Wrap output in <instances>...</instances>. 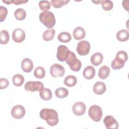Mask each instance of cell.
Masks as SVG:
<instances>
[{"instance_id":"1","label":"cell","mask_w":129,"mask_h":129,"mask_svg":"<svg viewBox=\"0 0 129 129\" xmlns=\"http://www.w3.org/2000/svg\"><path fill=\"white\" fill-rule=\"evenodd\" d=\"M39 115L50 126H55L58 122V113L54 109L43 108L40 111Z\"/></svg>"},{"instance_id":"2","label":"cell","mask_w":129,"mask_h":129,"mask_svg":"<svg viewBox=\"0 0 129 129\" xmlns=\"http://www.w3.org/2000/svg\"><path fill=\"white\" fill-rule=\"evenodd\" d=\"M40 21L47 28H52L55 24V18L53 13L50 11H44L39 16Z\"/></svg>"},{"instance_id":"3","label":"cell","mask_w":129,"mask_h":129,"mask_svg":"<svg viewBox=\"0 0 129 129\" xmlns=\"http://www.w3.org/2000/svg\"><path fill=\"white\" fill-rule=\"evenodd\" d=\"M66 62L70 67L71 70L74 72H78L82 67L81 62L77 58L75 54L72 51H70Z\"/></svg>"},{"instance_id":"4","label":"cell","mask_w":129,"mask_h":129,"mask_svg":"<svg viewBox=\"0 0 129 129\" xmlns=\"http://www.w3.org/2000/svg\"><path fill=\"white\" fill-rule=\"evenodd\" d=\"M88 115L93 121L98 122L101 120L103 115L102 109L98 105H93L89 108Z\"/></svg>"},{"instance_id":"5","label":"cell","mask_w":129,"mask_h":129,"mask_svg":"<svg viewBox=\"0 0 129 129\" xmlns=\"http://www.w3.org/2000/svg\"><path fill=\"white\" fill-rule=\"evenodd\" d=\"M24 88L28 92L40 91L44 88V85L39 81H29L25 84Z\"/></svg>"},{"instance_id":"6","label":"cell","mask_w":129,"mask_h":129,"mask_svg":"<svg viewBox=\"0 0 129 129\" xmlns=\"http://www.w3.org/2000/svg\"><path fill=\"white\" fill-rule=\"evenodd\" d=\"M90 43L86 40L80 41L77 46L76 50L80 55H86L90 51Z\"/></svg>"},{"instance_id":"7","label":"cell","mask_w":129,"mask_h":129,"mask_svg":"<svg viewBox=\"0 0 129 129\" xmlns=\"http://www.w3.org/2000/svg\"><path fill=\"white\" fill-rule=\"evenodd\" d=\"M65 73L64 67L58 63L52 64L50 69V73L51 76L53 78L62 77Z\"/></svg>"},{"instance_id":"8","label":"cell","mask_w":129,"mask_h":129,"mask_svg":"<svg viewBox=\"0 0 129 129\" xmlns=\"http://www.w3.org/2000/svg\"><path fill=\"white\" fill-rule=\"evenodd\" d=\"M70 51L68 47L65 45H61L58 46L56 53L57 59L60 61H66L70 54Z\"/></svg>"},{"instance_id":"9","label":"cell","mask_w":129,"mask_h":129,"mask_svg":"<svg viewBox=\"0 0 129 129\" xmlns=\"http://www.w3.org/2000/svg\"><path fill=\"white\" fill-rule=\"evenodd\" d=\"M103 123L107 129H117L118 123L112 115H107L103 119Z\"/></svg>"},{"instance_id":"10","label":"cell","mask_w":129,"mask_h":129,"mask_svg":"<svg viewBox=\"0 0 129 129\" xmlns=\"http://www.w3.org/2000/svg\"><path fill=\"white\" fill-rule=\"evenodd\" d=\"M25 114V108L21 105L14 106L11 110V115L12 117L16 119H20L23 117Z\"/></svg>"},{"instance_id":"11","label":"cell","mask_w":129,"mask_h":129,"mask_svg":"<svg viewBox=\"0 0 129 129\" xmlns=\"http://www.w3.org/2000/svg\"><path fill=\"white\" fill-rule=\"evenodd\" d=\"M26 37L25 31L21 28L15 29L12 33L13 40L17 43H21L23 42Z\"/></svg>"},{"instance_id":"12","label":"cell","mask_w":129,"mask_h":129,"mask_svg":"<svg viewBox=\"0 0 129 129\" xmlns=\"http://www.w3.org/2000/svg\"><path fill=\"white\" fill-rule=\"evenodd\" d=\"M86 109V105L82 102H76L72 107V111L77 116L83 115L85 113Z\"/></svg>"},{"instance_id":"13","label":"cell","mask_w":129,"mask_h":129,"mask_svg":"<svg viewBox=\"0 0 129 129\" xmlns=\"http://www.w3.org/2000/svg\"><path fill=\"white\" fill-rule=\"evenodd\" d=\"M21 68L25 73L31 72L33 69V63L32 61L28 58L23 59L21 62Z\"/></svg>"},{"instance_id":"14","label":"cell","mask_w":129,"mask_h":129,"mask_svg":"<svg viewBox=\"0 0 129 129\" xmlns=\"http://www.w3.org/2000/svg\"><path fill=\"white\" fill-rule=\"evenodd\" d=\"M106 90L105 84L102 82H97L95 83L93 86V90L95 94L97 95H102Z\"/></svg>"},{"instance_id":"15","label":"cell","mask_w":129,"mask_h":129,"mask_svg":"<svg viewBox=\"0 0 129 129\" xmlns=\"http://www.w3.org/2000/svg\"><path fill=\"white\" fill-rule=\"evenodd\" d=\"M85 36V31L82 27H77L73 31V36L77 40H79L84 38Z\"/></svg>"},{"instance_id":"16","label":"cell","mask_w":129,"mask_h":129,"mask_svg":"<svg viewBox=\"0 0 129 129\" xmlns=\"http://www.w3.org/2000/svg\"><path fill=\"white\" fill-rule=\"evenodd\" d=\"M125 62L123 59L115 56V58L111 62V67L114 70H120L124 67Z\"/></svg>"},{"instance_id":"17","label":"cell","mask_w":129,"mask_h":129,"mask_svg":"<svg viewBox=\"0 0 129 129\" xmlns=\"http://www.w3.org/2000/svg\"><path fill=\"white\" fill-rule=\"evenodd\" d=\"M83 74L84 77L88 80L94 78L95 75V70L91 66L86 67L83 71Z\"/></svg>"},{"instance_id":"18","label":"cell","mask_w":129,"mask_h":129,"mask_svg":"<svg viewBox=\"0 0 129 129\" xmlns=\"http://www.w3.org/2000/svg\"><path fill=\"white\" fill-rule=\"evenodd\" d=\"M103 59V56L101 53L96 52L91 56L90 60L93 65L95 66H97L102 63Z\"/></svg>"},{"instance_id":"19","label":"cell","mask_w":129,"mask_h":129,"mask_svg":"<svg viewBox=\"0 0 129 129\" xmlns=\"http://www.w3.org/2000/svg\"><path fill=\"white\" fill-rule=\"evenodd\" d=\"M116 36L117 39L118 41L124 42L128 40L129 37V34L127 30L125 29H121L117 32Z\"/></svg>"},{"instance_id":"20","label":"cell","mask_w":129,"mask_h":129,"mask_svg":"<svg viewBox=\"0 0 129 129\" xmlns=\"http://www.w3.org/2000/svg\"><path fill=\"white\" fill-rule=\"evenodd\" d=\"M110 68L107 66H103L101 67L98 71V76L99 77L102 79H106L110 74Z\"/></svg>"},{"instance_id":"21","label":"cell","mask_w":129,"mask_h":129,"mask_svg":"<svg viewBox=\"0 0 129 129\" xmlns=\"http://www.w3.org/2000/svg\"><path fill=\"white\" fill-rule=\"evenodd\" d=\"M39 95L43 100L48 101L50 100L52 98V92L49 89L45 88L39 91Z\"/></svg>"},{"instance_id":"22","label":"cell","mask_w":129,"mask_h":129,"mask_svg":"<svg viewBox=\"0 0 129 129\" xmlns=\"http://www.w3.org/2000/svg\"><path fill=\"white\" fill-rule=\"evenodd\" d=\"M55 33V31L53 29H47L43 32L42 35L43 39L45 41H49L53 39Z\"/></svg>"},{"instance_id":"23","label":"cell","mask_w":129,"mask_h":129,"mask_svg":"<svg viewBox=\"0 0 129 129\" xmlns=\"http://www.w3.org/2000/svg\"><path fill=\"white\" fill-rule=\"evenodd\" d=\"M77 80L76 77L72 75H70L66 77L63 81L64 84L70 87H72L75 86L76 84H77Z\"/></svg>"},{"instance_id":"24","label":"cell","mask_w":129,"mask_h":129,"mask_svg":"<svg viewBox=\"0 0 129 129\" xmlns=\"http://www.w3.org/2000/svg\"><path fill=\"white\" fill-rule=\"evenodd\" d=\"M71 34L67 32H62L60 33L57 36L58 40L63 43H67L70 41L71 40Z\"/></svg>"},{"instance_id":"25","label":"cell","mask_w":129,"mask_h":129,"mask_svg":"<svg viewBox=\"0 0 129 129\" xmlns=\"http://www.w3.org/2000/svg\"><path fill=\"white\" fill-rule=\"evenodd\" d=\"M69 94V91L66 88L59 87L55 91V95L58 98H63Z\"/></svg>"},{"instance_id":"26","label":"cell","mask_w":129,"mask_h":129,"mask_svg":"<svg viewBox=\"0 0 129 129\" xmlns=\"http://www.w3.org/2000/svg\"><path fill=\"white\" fill-rule=\"evenodd\" d=\"M12 81L14 85L17 87H20L23 85L24 82V78L21 74H16L13 76Z\"/></svg>"},{"instance_id":"27","label":"cell","mask_w":129,"mask_h":129,"mask_svg":"<svg viewBox=\"0 0 129 129\" xmlns=\"http://www.w3.org/2000/svg\"><path fill=\"white\" fill-rule=\"evenodd\" d=\"M14 16L17 20L22 21L24 20L26 17V11L23 9H18L15 11Z\"/></svg>"},{"instance_id":"28","label":"cell","mask_w":129,"mask_h":129,"mask_svg":"<svg viewBox=\"0 0 129 129\" xmlns=\"http://www.w3.org/2000/svg\"><path fill=\"white\" fill-rule=\"evenodd\" d=\"M70 2L69 0H51L50 4L55 8H60Z\"/></svg>"},{"instance_id":"29","label":"cell","mask_w":129,"mask_h":129,"mask_svg":"<svg viewBox=\"0 0 129 129\" xmlns=\"http://www.w3.org/2000/svg\"><path fill=\"white\" fill-rule=\"evenodd\" d=\"M34 76L38 79H42L45 77V71L42 67H38L34 72Z\"/></svg>"},{"instance_id":"30","label":"cell","mask_w":129,"mask_h":129,"mask_svg":"<svg viewBox=\"0 0 129 129\" xmlns=\"http://www.w3.org/2000/svg\"><path fill=\"white\" fill-rule=\"evenodd\" d=\"M10 36L8 32L6 30H2L1 32L0 43L2 44H6L9 41Z\"/></svg>"},{"instance_id":"31","label":"cell","mask_w":129,"mask_h":129,"mask_svg":"<svg viewBox=\"0 0 129 129\" xmlns=\"http://www.w3.org/2000/svg\"><path fill=\"white\" fill-rule=\"evenodd\" d=\"M101 4L102 9L106 11H110L111 10H112L113 7V2L110 0L101 1Z\"/></svg>"},{"instance_id":"32","label":"cell","mask_w":129,"mask_h":129,"mask_svg":"<svg viewBox=\"0 0 129 129\" xmlns=\"http://www.w3.org/2000/svg\"><path fill=\"white\" fill-rule=\"evenodd\" d=\"M38 5L40 10L44 12L50 9L51 4L50 2L48 1H39Z\"/></svg>"},{"instance_id":"33","label":"cell","mask_w":129,"mask_h":129,"mask_svg":"<svg viewBox=\"0 0 129 129\" xmlns=\"http://www.w3.org/2000/svg\"><path fill=\"white\" fill-rule=\"evenodd\" d=\"M8 14V10L7 8L4 6H0V22L4 21Z\"/></svg>"},{"instance_id":"34","label":"cell","mask_w":129,"mask_h":129,"mask_svg":"<svg viewBox=\"0 0 129 129\" xmlns=\"http://www.w3.org/2000/svg\"><path fill=\"white\" fill-rule=\"evenodd\" d=\"M28 1H24V0H12V1H3V2L7 4L10 5L11 4H14L15 5H19L23 4L26 3Z\"/></svg>"},{"instance_id":"35","label":"cell","mask_w":129,"mask_h":129,"mask_svg":"<svg viewBox=\"0 0 129 129\" xmlns=\"http://www.w3.org/2000/svg\"><path fill=\"white\" fill-rule=\"evenodd\" d=\"M115 56H117V57H118L120 58L121 59H123L125 62H126L127 61V58H128L127 53L125 51H123V50L119 51L116 53Z\"/></svg>"},{"instance_id":"36","label":"cell","mask_w":129,"mask_h":129,"mask_svg":"<svg viewBox=\"0 0 129 129\" xmlns=\"http://www.w3.org/2000/svg\"><path fill=\"white\" fill-rule=\"evenodd\" d=\"M9 85V81L5 78L0 79V89H5Z\"/></svg>"}]
</instances>
